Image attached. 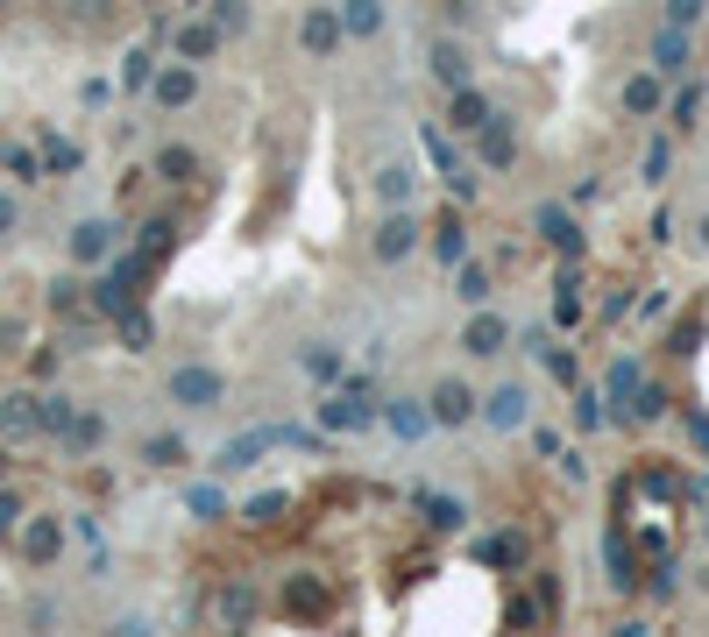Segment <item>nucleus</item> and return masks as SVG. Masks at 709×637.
I'll list each match as a JSON object with an SVG mask.
<instances>
[{
    "label": "nucleus",
    "instance_id": "obj_1",
    "mask_svg": "<svg viewBox=\"0 0 709 637\" xmlns=\"http://www.w3.org/2000/svg\"><path fill=\"white\" fill-rule=\"evenodd\" d=\"M164 397L178 404L185 418H206V411H220V404H227V376L206 369V361H178V369L164 376Z\"/></svg>",
    "mask_w": 709,
    "mask_h": 637
},
{
    "label": "nucleus",
    "instance_id": "obj_2",
    "mask_svg": "<svg viewBox=\"0 0 709 637\" xmlns=\"http://www.w3.org/2000/svg\"><path fill=\"white\" fill-rule=\"evenodd\" d=\"M418 241H426V227H418V212H412V206H383V212H376V227H370V256H376L383 269L405 262Z\"/></svg>",
    "mask_w": 709,
    "mask_h": 637
},
{
    "label": "nucleus",
    "instance_id": "obj_3",
    "mask_svg": "<svg viewBox=\"0 0 709 637\" xmlns=\"http://www.w3.org/2000/svg\"><path fill=\"white\" fill-rule=\"evenodd\" d=\"M298 50L313 57V64H334V57L348 50V29H341V8H327V0H313V8L298 14Z\"/></svg>",
    "mask_w": 709,
    "mask_h": 637
},
{
    "label": "nucleus",
    "instance_id": "obj_4",
    "mask_svg": "<svg viewBox=\"0 0 709 637\" xmlns=\"http://www.w3.org/2000/svg\"><path fill=\"white\" fill-rule=\"evenodd\" d=\"M469 142H475V163H483L490 178H504V170H519V157H525V142H519V121H504V113H490V121L475 128Z\"/></svg>",
    "mask_w": 709,
    "mask_h": 637
},
{
    "label": "nucleus",
    "instance_id": "obj_5",
    "mask_svg": "<svg viewBox=\"0 0 709 637\" xmlns=\"http://www.w3.org/2000/svg\"><path fill=\"white\" fill-rule=\"evenodd\" d=\"M511 340H519V326H511L504 312H490V305H475L469 326H462V355H469V361H496V355H511Z\"/></svg>",
    "mask_w": 709,
    "mask_h": 637
},
{
    "label": "nucleus",
    "instance_id": "obj_6",
    "mask_svg": "<svg viewBox=\"0 0 709 637\" xmlns=\"http://www.w3.org/2000/svg\"><path fill=\"white\" fill-rule=\"evenodd\" d=\"M475 404H483V390H475L469 376H440L433 390H426V411L440 432H454V425H475Z\"/></svg>",
    "mask_w": 709,
    "mask_h": 637
},
{
    "label": "nucleus",
    "instance_id": "obj_7",
    "mask_svg": "<svg viewBox=\"0 0 709 637\" xmlns=\"http://www.w3.org/2000/svg\"><path fill=\"white\" fill-rule=\"evenodd\" d=\"M475 418H483L490 432H519V425H532V382H496V390H483Z\"/></svg>",
    "mask_w": 709,
    "mask_h": 637
},
{
    "label": "nucleus",
    "instance_id": "obj_8",
    "mask_svg": "<svg viewBox=\"0 0 709 637\" xmlns=\"http://www.w3.org/2000/svg\"><path fill=\"white\" fill-rule=\"evenodd\" d=\"M199 86H206V64L170 57V64H157V79H149V100H157L164 113H185L191 100H199Z\"/></svg>",
    "mask_w": 709,
    "mask_h": 637
},
{
    "label": "nucleus",
    "instance_id": "obj_9",
    "mask_svg": "<svg viewBox=\"0 0 709 637\" xmlns=\"http://www.w3.org/2000/svg\"><path fill=\"white\" fill-rule=\"evenodd\" d=\"M114 248H121V227L107 220V212H92V220H79L65 235V256L79 262V269H100V262H114Z\"/></svg>",
    "mask_w": 709,
    "mask_h": 637
},
{
    "label": "nucleus",
    "instance_id": "obj_10",
    "mask_svg": "<svg viewBox=\"0 0 709 637\" xmlns=\"http://www.w3.org/2000/svg\"><path fill=\"white\" fill-rule=\"evenodd\" d=\"M667 92H674V86H667L660 71L646 64V71H631V79L618 86V113H624V121H653V113L667 107Z\"/></svg>",
    "mask_w": 709,
    "mask_h": 637
},
{
    "label": "nucleus",
    "instance_id": "obj_11",
    "mask_svg": "<svg viewBox=\"0 0 709 637\" xmlns=\"http://www.w3.org/2000/svg\"><path fill=\"white\" fill-rule=\"evenodd\" d=\"M532 235H540L546 248H553V256H582V248H589V235H582V220H574V212L568 206H540V212H532Z\"/></svg>",
    "mask_w": 709,
    "mask_h": 637
},
{
    "label": "nucleus",
    "instance_id": "obj_12",
    "mask_svg": "<svg viewBox=\"0 0 709 637\" xmlns=\"http://www.w3.org/2000/svg\"><path fill=\"white\" fill-rule=\"evenodd\" d=\"M646 57H653V71H660L667 86H674L681 71L696 64V29H674V22H660V29H653V50H646Z\"/></svg>",
    "mask_w": 709,
    "mask_h": 637
},
{
    "label": "nucleus",
    "instance_id": "obj_13",
    "mask_svg": "<svg viewBox=\"0 0 709 637\" xmlns=\"http://www.w3.org/2000/svg\"><path fill=\"white\" fill-rule=\"evenodd\" d=\"M426 79H433L440 92H462V86H475V64H469V50L454 43V36L426 43Z\"/></svg>",
    "mask_w": 709,
    "mask_h": 637
},
{
    "label": "nucleus",
    "instance_id": "obj_14",
    "mask_svg": "<svg viewBox=\"0 0 709 637\" xmlns=\"http://www.w3.org/2000/svg\"><path fill=\"white\" fill-rule=\"evenodd\" d=\"M65 538H71L65 517H22V559L29 567H57V559H65Z\"/></svg>",
    "mask_w": 709,
    "mask_h": 637
},
{
    "label": "nucleus",
    "instance_id": "obj_15",
    "mask_svg": "<svg viewBox=\"0 0 709 637\" xmlns=\"http://www.w3.org/2000/svg\"><path fill=\"white\" fill-rule=\"evenodd\" d=\"M334 8H341L348 43H383L391 36V0H334Z\"/></svg>",
    "mask_w": 709,
    "mask_h": 637
},
{
    "label": "nucleus",
    "instance_id": "obj_16",
    "mask_svg": "<svg viewBox=\"0 0 709 637\" xmlns=\"http://www.w3.org/2000/svg\"><path fill=\"white\" fill-rule=\"evenodd\" d=\"M170 57H185V64H214V57H220V22H214V14H191V22H178Z\"/></svg>",
    "mask_w": 709,
    "mask_h": 637
},
{
    "label": "nucleus",
    "instance_id": "obj_17",
    "mask_svg": "<svg viewBox=\"0 0 709 637\" xmlns=\"http://www.w3.org/2000/svg\"><path fill=\"white\" fill-rule=\"evenodd\" d=\"M376 411H383V404H362L355 390L319 397V425H327V432H370V425H376Z\"/></svg>",
    "mask_w": 709,
    "mask_h": 637
},
{
    "label": "nucleus",
    "instance_id": "obj_18",
    "mask_svg": "<svg viewBox=\"0 0 709 637\" xmlns=\"http://www.w3.org/2000/svg\"><path fill=\"white\" fill-rule=\"evenodd\" d=\"M426 248H433L440 269H462V262H469V220H462V212H440L433 235H426Z\"/></svg>",
    "mask_w": 709,
    "mask_h": 637
},
{
    "label": "nucleus",
    "instance_id": "obj_19",
    "mask_svg": "<svg viewBox=\"0 0 709 637\" xmlns=\"http://www.w3.org/2000/svg\"><path fill=\"white\" fill-rule=\"evenodd\" d=\"M490 113H496V107H490V92H483V86H462V92H447V135H462V142H469V135L490 121Z\"/></svg>",
    "mask_w": 709,
    "mask_h": 637
},
{
    "label": "nucleus",
    "instance_id": "obj_20",
    "mask_svg": "<svg viewBox=\"0 0 709 637\" xmlns=\"http://www.w3.org/2000/svg\"><path fill=\"white\" fill-rule=\"evenodd\" d=\"M383 418H391V432L405 439V447H418V439L433 432V411H426V397H391V404H383Z\"/></svg>",
    "mask_w": 709,
    "mask_h": 637
},
{
    "label": "nucleus",
    "instance_id": "obj_21",
    "mask_svg": "<svg viewBox=\"0 0 709 637\" xmlns=\"http://www.w3.org/2000/svg\"><path fill=\"white\" fill-rule=\"evenodd\" d=\"M674 163H681V149H674V135H653V142L639 149V185H674Z\"/></svg>",
    "mask_w": 709,
    "mask_h": 637
},
{
    "label": "nucleus",
    "instance_id": "obj_22",
    "mask_svg": "<svg viewBox=\"0 0 709 637\" xmlns=\"http://www.w3.org/2000/svg\"><path fill=\"white\" fill-rule=\"evenodd\" d=\"M149 170H157L164 185H191V178H199L206 163H199V149H185V142H164L157 157H149Z\"/></svg>",
    "mask_w": 709,
    "mask_h": 637
},
{
    "label": "nucleus",
    "instance_id": "obj_23",
    "mask_svg": "<svg viewBox=\"0 0 709 637\" xmlns=\"http://www.w3.org/2000/svg\"><path fill=\"white\" fill-rule=\"evenodd\" d=\"M370 191H376V206H412L418 170H412V163H383L376 178H370Z\"/></svg>",
    "mask_w": 709,
    "mask_h": 637
},
{
    "label": "nucleus",
    "instance_id": "obj_24",
    "mask_svg": "<svg viewBox=\"0 0 709 637\" xmlns=\"http://www.w3.org/2000/svg\"><path fill=\"white\" fill-rule=\"evenodd\" d=\"M298 369L313 376V382H341V376H348V361H341L334 340H305V347H298Z\"/></svg>",
    "mask_w": 709,
    "mask_h": 637
},
{
    "label": "nucleus",
    "instance_id": "obj_25",
    "mask_svg": "<svg viewBox=\"0 0 709 637\" xmlns=\"http://www.w3.org/2000/svg\"><path fill=\"white\" fill-rule=\"evenodd\" d=\"M418 510H426L433 531H462L469 525V504H462V496H447V489H418Z\"/></svg>",
    "mask_w": 709,
    "mask_h": 637
},
{
    "label": "nucleus",
    "instance_id": "obj_26",
    "mask_svg": "<svg viewBox=\"0 0 709 637\" xmlns=\"http://www.w3.org/2000/svg\"><path fill=\"white\" fill-rule=\"evenodd\" d=\"M107 432H114V425H107V411H71V425H65V447H71V454H100V447H107Z\"/></svg>",
    "mask_w": 709,
    "mask_h": 637
},
{
    "label": "nucleus",
    "instance_id": "obj_27",
    "mask_svg": "<svg viewBox=\"0 0 709 637\" xmlns=\"http://www.w3.org/2000/svg\"><path fill=\"white\" fill-rule=\"evenodd\" d=\"M490 291H496V277H490V262H483V256H469L462 269H454V298H462L469 312H475V305H490Z\"/></svg>",
    "mask_w": 709,
    "mask_h": 637
},
{
    "label": "nucleus",
    "instance_id": "obj_28",
    "mask_svg": "<svg viewBox=\"0 0 709 637\" xmlns=\"http://www.w3.org/2000/svg\"><path fill=\"white\" fill-rule=\"evenodd\" d=\"M702 107H709V86H681L674 107H667V128H674V135H696V128H702Z\"/></svg>",
    "mask_w": 709,
    "mask_h": 637
},
{
    "label": "nucleus",
    "instance_id": "obj_29",
    "mask_svg": "<svg viewBox=\"0 0 709 637\" xmlns=\"http://www.w3.org/2000/svg\"><path fill=\"white\" fill-rule=\"evenodd\" d=\"M149 79H157V43H136L121 57V79H114V86H121V92H149Z\"/></svg>",
    "mask_w": 709,
    "mask_h": 637
},
{
    "label": "nucleus",
    "instance_id": "obj_30",
    "mask_svg": "<svg viewBox=\"0 0 709 637\" xmlns=\"http://www.w3.org/2000/svg\"><path fill=\"white\" fill-rule=\"evenodd\" d=\"M142 460H149V468H164V475H178L185 460H191V447H185V432H157V439H142Z\"/></svg>",
    "mask_w": 709,
    "mask_h": 637
},
{
    "label": "nucleus",
    "instance_id": "obj_31",
    "mask_svg": "<svg viewBox=\"0 0 709 637\" xmlns=\"http://www.w3.org/2000/svg\"><path fill=\"white\" fill-rule=\"evenodd\" d=\"M0 439H36V397H0Z\"/></svg>",
    "mask_w": 709,
    "mask_h": 637
},
{
    "label": "nucleus",
    "instance_id": "obj_32",
    "mask_svg": "<svg viewBox=\"0 0 709 637\" xmlns=\"http://www.w3.org/2000/svg\"><path fill=\"white\" fill-rule=\"evenodd\" d=\"M71 411H79V404H71V397H36V432L65 439V425H71Z\"/></svg>",
    "mask_w": 709,
    "mask_h": 637
},
{
    "label": "nucleus",
    "instance_id": "obj_33",
    "mask_svg": "<svg viewBox=\"0 0 709 637\" xmlns=\"http://www.w3.org/2000/svg\"><path fill=\"white\" fill-rule=\"evenodd\" d=\"M475 559H483V567H519V559H525V538L496 531V538H483V546H475Z\"/></svg>",
    "mask_w": 709,
    "mask_h": 637
},
{
    "label": "nucleus",
    "instance_id": "obj_34",
    "mask_svg": "<svg viewBox=\"0 0 709 637\" xmlns=\"http://www.w3.org/2000/svg\"><path fill=\"white\" fill-rule=\"evenodd\" d=\"M631 390H639V355H618V361L603 369V397L618 404V397H631Z\"/></svg>",
    "mask_w": 709,
    "mask_h": 637
},
{
    "label": "nucleus",
    "instance_id": "obj_35",
    "mask_svg": "<svg viewBox=\"0 0 709 637\" xmlns=\"http://www.w3.org/2000/svg\"><path fill=\"white\" fill-rule=\"evenodd\" d=\"M631 425H653V418H667V390L660 382H639V390H631V411H624Z\"/></svg>",
    "mask_w": 709,
    "mask_h": 637
},
{
    "label": "nucleus",
    "instance_id": "obj_36",
    "mask_svg": "<svg viewBox=\"0 0 709 637\" xmlns=\"http://www.w3.org/2000/svg\"><path fill=\"white\" fill-rule=\"evenodd\" d=\"M185 510H191V517H206V525H214V517H227V496L214 489V481H191V489H185Z\"/></svg>",
    "mask_w": 709,
    "mask_h": 637
},
{
    "label": "nucleus",
    "instance_id": "obj_37",
    "mask_svg": "<svg viewBox=\"0 0 709 637\" xmlns=\"http://www.w3.org/2000/svg\"><path fill=\"white\" fill-rule=\"evenodd\" d=\"M660 22H674V29H702V22H709V0H660Z\"/></svg>",
    "mask_w": 709,
    "mask_h": 637
},
{
    "label": "nucleus",
    "instance_id": "obj_38",
    "mask_svg": "<svg viewBox=\"0 0 709 637\" xmlns=\"http://www.w3.org/2000/svg\"><path fill=\"white\" fill-rule=\"evenodd\" d=\"M284 510H292V496H284V489H270V496H248V504H242V517H248V525H277Z\"/></svg>",
    "mask_w": 709,
    "mask_h": 637
},
{
    "label": "nucleus",
    "instance_id": "obj_39",
    "mask_svg": "<svg viewBox=\"0 0 709 637\" xmlns=\"http://www.w3.org/2000/svg\"><path fill=\"white\" fill-rule=\"evenodd\" d=\"M71 531H79V546L92 553V574H107V531H100V517H71Z\"/></svg>",
    "mask_w": 709,
    "mask_h": 637
},
{
    "label": "nucleus",
    "instance_id": "obj_40",
    "mask_svg": "<svg viewBox=\"0 0 709 637\" xmlns=\"http://www.w3.org/2000/svg\"><path fill=\"white\" fill-rule=\"evenodd\" d=\"M440 178H447V191H454V206H475L483 199V178H475L469 163H454V170H440Z\"/></svg>",
    "mask_w": 709,
    "mask_h": 637
},
{
    "label": "nucleus",
    "instance_id": "obj_41",
    "mask_svg": "<svg viewBox=\"0 0 709 637\" xmlns=\"http://www.w3.org/2000/svg\"><path fill=\"white\" fill-rule=\"evenodd\" d=\"M426 8H440V29H475V0H426Z\"/></svg>",
    "mask_w": 709,
    "mask_h": 637
},
{
    "label": "nucleus",
    "instance_id": "obj_42",
    "mask_svg": "<svg viewBox=\"0 0 709 637\" xmlns=\"http://www.w3.org/2000/svg\"><path fill=\"white\" fill-rule=\"evenodd\" d=\"M646 595H653V603H674V595H681V567H674V559H660V567H653Z\"/></svg>",
    "mask_w": 709,
    "mask_h": 637
},
{
    "label": "nucleus",
    "instance_id": "obj_43",
    "mask_svg": "<svg viewBox=\"0 0 709 637\" xmlns=\"http://www.w3.org/2000/svg\"><path fill=\"white\" fill-rule=\"evenodd\" d=\"M597 418H610V397H603V390H582V397H574V425L589 432Z\"/></svg>",
    "mask_w": 709,
    "mask_h": 637
},
{
    "label": "nucleus",
    "instance_id": "obj_44",
    "mask_svg": "<svg viewBox=\"0 0 709 637\" xmlns=\"http://www.w3.org/2000/svg\"><path fill=\"white\" fill-rule=\"evenodd\" d=\"M214 22H220V36H242L248 29V0H214Z\"/></svg>",
    "mask_w": 709,
    "mask_h": 637
},
{
    "label": "nucleus",
    "instance_id": "obj_45",
    "mask_svg": "<svg viewBox=\"0 0 709 637\" xmlns=\"http://www.w3.org/2000/svg\"><path fill=\"white\" fill-rule=\"evenodd\" d=\"M540 369H546L553 382H574V355H568V347H561V340H553V347H546V355H540Z\"/></svg>",
    "mask_w": 709,
    "mask_h": 637
},
{
    "label": "nucleus",
    "instance_id": "obj_46",
    "mask_svg": "<svg viewBox=\"0 0 709 637\" xmlns=\"http://www.w3.org/2000/svg\"><path fill=\"white\" fill-rule=\"evenodd\" d=\"M22 496H14V489H0V531H22Z\"/></svg>",
    "mask_w": 709,
    "mask_h": 637
},
{
    "label": "nucleus",
    "instance_id": "obj_47",
    "mask_svg": "<svg viewBox=\"0 0 709 637\" xmlns=\"http://www.w3.org/2000/svg\"><path fill=\"white\" fill-rule=\"evenodd\" d=\"M532 447H540V460H561V447H568V439L553 432V425H532Z\"/></svg>",
    "mask_w": 709,
    "mask_h": 637
},
{
    "label": "nucleus",
    "instance_id": "obj_48",
    "mask_svg": "<svg viewBox=\"0 0 709 637\" xmlns=\"http://www.w3.org/2000/svg\"><path fill=\"white\" fill-rule=\"evenodd\" d=\"M8 170H14V178H22V185H36V178H43V163H36L29 149H8Z\"/></svg>",
    "mask_w": 709,
    "mask_h": 637
},
{
    "label": "nucleus",
    "instance_id": "obj_49",
    "mask_svg": "<svg viewBox=\"0 0 709 637\" xmlns=\"http://www.w3.org/2000/svg\"><path fill=\"white\" fill-rule=\"evenodd\" d=\"M86 157H79V142H57V135H50V170H79Z\"/></svg>",
    "mask_w": 709,
    "mask_h": 637
},
{
    "label": "nucleus",
    "instance_id": "obj_50",
    "mask_svg": "<svg viewBox=\"0 0 709 637\" xmlns=\"http://www.w3.org/2000/svg\"><path fill=\"white\" fill-rule=\"evenodd\" d=\"M14 227H22V199H14V191H0V241H8Z\"/></svg>",
    "mask_w": 709,
    "mask_h": 637
},
{
    "label": "nucleus",
    "instance_id": "obj_51",
    "mask_svg": "<svg viewBox=\"0 0 709 637\" xmlns=\"http://www.w3.org/2000/svg\"><path fill=\"white\" fill-rule=\"evenodd\" d=\"M121 334H128V340H136V347H149V340H157V326H149L142 312H121Z\"/></svg>",
    "mask_w": 709,
    "mask_h": 637
},
{
    "label": "nucleus",
    "instance_id": "obj_52",
    "mask_svg": "<svg viewBox=\"0 0 709 637\" xmlns=\"http://www.w3.org/2000/svg\"><path fill=\"white\" fill-rule=\"evenodd\" d=\"M511 347H525V355H532V361H540V355H546V347H553V334H546V326H532V334H519V340H511Z\"/></svg>",
    "mask_w": 709,
    "mask_h": 637
},
{
    "label": "nucleus",
    "instance_id": "obj_53",
    "mask_svg": "<svg viewBox=\"0 0 709 637\" xmlns=\"http://www.w3.org/2000/svg\"><path fill=\"white\" fill-rule=\"evenodd\" d=\"M624 312H631V291H610V298L597 305V319H624Z\"/></svg>",
    "mask_w": 709,
    "mask_h": 637
},
{
    "label": "nucleus",
    "instance_id": "obj_54",
    "mask_svg": "<svg viewBox=\"0 0 709 637\" xmlns=\"http://www.w3.org/2000/svg\"><path fill=\"white\" fill-rule=\"evenodd\" d=\"M561 475H568V481H582V475H589V454H574V447H561Z\"/></svg>",
    "mask_w": 709,
    "mask_h": 637
},
{
    "label": "nucleus",
    "instance_id": "obj_55",
    "mask_svg": "<svg viewBox=\"0 0 709 637\" xmlns=\"http://www.w3.org/2000/svg\"><path fill=\"white\" fill-rule=\"evenodd\" d=\"M646 235H653V241L667 248V241H674V212H667V206H660V212H653V227H646Z\"/></svg>",
    "mask_w": 709,
    "mask_h": 637
},
{
    "label": "nucleus",
    "instance_id": "obj_56",
    "mask_svg": "<svg viewBox=\"0 0 709 637\" xmlns=\"http://www.w3.org/2000/svg\"><path fill=\"white\" fill-rule=\"evenodd\" d=\"M107 92H114L107 79H86V86H79V100H86V107H107Z\"/></svg>",
    "mask_w": 709,
    "mask_h": 637
},
{
    "label": "nucleus",
    "instance_id": "obj_57",
    "mask_svg": "<svg viewBox=\"0 0 709 637\" xmlns=\"http://www.w3.org/2000/svg\"><path fill=\"white\" fill-rule=\"evenodd\" d=\"M696 241H702V256H709V212H702V220H696Z\"/></svg>",
    "mask_w": 709,
    "mask_h": 637
},
{
    "label": "nucleus",
    "instance_id": "obj_58",
    "mask_svg": "<svg viewBox=\"0 0 709 637\" xmlns=\"http://www.w3.org/2000/svg\"><path fill=\"white\" fill-rule=\"evenodd\" d=\"M702 546H709V517H702Z\"/></svg>",
    "mask_w": 709,
    "mask_h": 637
},
{
    "label": "nucleus",
    "instance_id": "obj_59",
    "mask_svg": "<svg viewBox=\"0 0 709 637\" xmlns=\"http://www.w3.org/2000/svg\"><path fill=\"white\" fill-rule=\"evenodd\" d=\"M0 14H8V0H0Z\"/></svg>",
    "mask_w": 709,
    "mask_h": 637
},
{
    "label": "nucleus",
    "instance_id": "obj_60",
    "mask_svg": "<svg viewBox=\"0 0 709 637\" xmlns=\"http://www.w3.org/2000/svg\"><path fill=\"white\" fill-rule=\"evenodd\" d=\"M702 86H709V79H702Z\"/></svg>",
    "mask_w": 709,
    "mask_h": 637
}]
</instances>
